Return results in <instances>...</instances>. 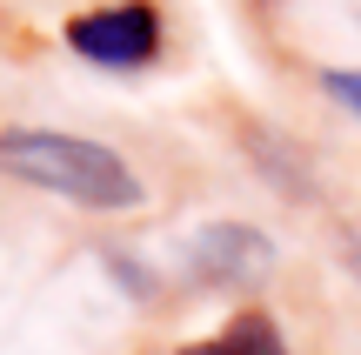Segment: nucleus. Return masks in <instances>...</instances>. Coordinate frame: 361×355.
I'll use <instances>...</instances> for the list:
<instances>
[{
	"label": "nucleus",
	"mask_w": 361,
	"mask_h": 355,
	"mask_svg": "<svg viewBox=\"0 0 361 355\" xmlns=\"http://www.w3.org/2000/svg\"><path fill=\"white\" fill-rule=\"evenodd\" d=\"M0 174L47 188L61 201H80V208H141V195H147L114 148L80 141V134H54V128H7L0 134Z\"/></svg>",
	"instance_id": "f257e3e1"
},
{
	"label": "nucleus",
	"mask_w": 361,
	"mask_h": 355,
	"mask_svg": "<svg viewBox=\"0 0 361 355\" xmlns=\"http://www.w3.org/2000/svg\"><path fill=\"white\" fill-rule=\"evenodd\" d=\"M107 268H114V275L128 282V295H154V275H141V268H134V262H121V255H114V262H107Z\"/></svg>",
	"instance_id": "423d86ee"
},
{
	"label": "nucleus",
	"mask_w": 361,
	"mask_h": 355,
	"mask_svg": "<svg viewBox=\"0 0 361 355\" xmlns=\"http://www.w3.org/2000/svg\"><path fill=\"white\" fill-rule=\"evenodd\" d=\"M67 47L94 67H147L161 54V7L154 0H114L67 20Z\"/></svg>",
	"instance_id": "f03ea898"
},
{
	"label": "nucleus",
	"mask_w": 361,
	"mask_h": 355,
	"mask_svg": "<svg viewBox=\"0 0 361 355\" xmlns=\"http://www.w3.org/2000/svg\"><path fill=\"white\" fill-rule=\"evenodd\" d=\"M322 88H328V94H335V101L361 121V67H328V74H322Z\"/></svg>",
	"instance_id": "39448f33"
},
{
	"label": "nucleus",
	"mask_w": 361,
	"mask_h": 355,
	"mask_svg": "<svg viewBox=\"0 0 361 355\" xmlns=\"http://www.w3.org/2000/svg\"><path fill=\"white\" fill-rule=\"evenodd\" d=\"M268 268H274V248L241 222H214L194 241V275H201L207 289H247V282H261Z\"/></svg>",
	"instance_id": "7ed1b4c3"
},
{
	"label": "nucleus",
	"mask_w": 361,
	"mask_h": 355,
	"mask_svg": "<svg viewBox=\"0 0 361 355\" xmlns=\"http://www.w3.org/2000/svg\"><path fill=\"white\" fill-rule=\"evenodd\" d=\"M180 355H288L281 342V322L261 315V308H247V315H234L221 335H207V342H180Z\"/></svg>",
	"instance_id": "20e7f679"
}]
</instances>
